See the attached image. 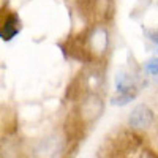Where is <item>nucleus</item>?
Masks as SVG:
<instances>
[{
	"label": "nucleus",
	"instance_id": "f257e3e1",
	"mask_svg": "<svg viewBox=\"0 0 158 158\" xmlns=\"http://www.w3.org/2000/svg\"><path fill=\"white\" fill-rule=\"evenodd\" d=\"M63 150V144L59 136H48L41 139L35 147L36 158H59Z\"/></svg>",
	"mask_w": 158,
	"mask_h": 158
},
{
	"label": "nucleus",
	"instance_id": "f03ea898",
	"mask_svg": "<svg viewBox=\"0 0 158 158\" xmlns=\"http://www.w3.org/2000/svg\"><path fill=\"white\" fill-rule=\"evenodd\" d=\"M128 123L133 128H147L153 123V111L147 104H138L128 117Z\"/></svg>",
	"mask_w": 158,
	"mask_h": 158
},
{
	"label": "nucleus",
	"instance_id": "20e7f679",
	"mask_svg": "<svg viewBox=\"0 0 158 158\" xmlns=\"http://www.w3.org/2000/svg\"><path fill=\"white\" fill-rule=\"evenodd\" d=\"M135 98V94H117L115 97H112V104H115V106H125V104H128L131 100Z\"/></svg>",
	"mask_w": 158,
	"mask_h": 158
},
{
	"label": "nucleus",
	"instance_id": "39448f33",
	"mask_svg": "<svg viewBox=\"0 0 158 158\" xmlns=\"http://www.w3.org/2000/svg\"><path fill=\"white\" fill-rule=\"evenodd\" d=\"M144 68H146V71L150 73V74H158V57L147 60L144 63Z\"/></svg>",
	"mask_w": 158,
	"mask_h": 158
},
{
	"label": "nucleus",
	"instance_id": "7ed1b4c3",
	"mask_svg": "<svg viewBox=\"0 0 158 158\" xmlns=\"http://www.w3.org/2000/svg\"><path fill=\"white\" fill-rule=\"evenodd\" d=\"M115 89H117V94H133L135 87L130 76H127L125 73H120L115 77Z\"/></svg>",
	"mask_w": 158,
	"mask_h": 158
}]
</instances>
